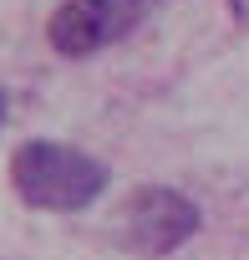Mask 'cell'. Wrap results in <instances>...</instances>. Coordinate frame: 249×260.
I'll list each match as a JSON object with an SVG mask.
<instances>
[{
    "instance_id": "obj_1",
    "label": "cell",
    "mask_w": 249,
    "mask_h": 260,
    "mask_svg": "<svg viewBox=\"0 0 249 260\" xmlns=\"http://www.w3.org/2000/svg\"><path fill=\"white\" fill-rule=\"evenodd\" d=\"M107 184H112V169L97 153L56 143V138H26L11 153V189L31 209L76 214V209L97 204L107 194Z\"/></svg>"
},
{
    "instance_id": "obj_4",
    "label": "cell",
    "mask_w": 249,
    "mask_h": 260,
    "mask_svg": "<svg viewBox=\"0 0 249 260\" xmlns=\"http://www.w3.org/2000/svg\"><path fill=\"white\" fill-rule=\"evenodd\" d=\"M6 107H11V97H6V92H0V122H6Z\"/></svg>"
},
{
    "instance_id": "obj_2",
    "label": "cell",
    "mask_w": 249,
    "mask_h": 260,
    "mask_svg": "<svg viewBox=\"0 0 249 260\" xmlns=\"http://www.w3.org/2000/svg\"><path fill=\"white\" fill-rule=\"evenodd\" d=\"M198 204L173 189V184H138L128 199H122V209L112 214V235L122 250H133V255H173L183 240H193L198 230Z\"/></svg>"
},
{
    "instance_id": "obj_3",
    "label": "cell",
    "mask_w": 249,
    "mask_h": 260,
    "mask_svg": "<svg viewBox=\"0 0 249 260\" xmlns=\"http://www.w3.org/2000/svg\"><path fill=\"white\" fill-rule=\"evenodd\" d=\"M158 0H61L46 21V41L56 56L87 61L97 51H107L112 41H122Z\"/></svg>"
}]
</instances>
